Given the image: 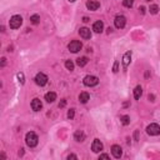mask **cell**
Listing matches in <instances>:
<instances>
[{
	"mask_svg": "<svg viewBox=\"0 0 160 160\" xmlns=\"http://www.w3.org/2000/svg\"><path fill=\"white\" fill-rule=\"evenodd\" d=\"M65 68L68 69V70H74V63L71 61V60H66L65 61Z\"/></svg>",
	"mask_w": 160,
	"mask_h": 160,
	"instance_id": "cell-23",
	"label": "cell"
},
{
	"mask_svg": "<svg viewBox=\"0 0 160 160\" xmlns=\"http://www.w3.org/2000/svg\"><path fill=\"white\" fill-rule=\"evenodd\" d=\"M65 104H66V100H63L61 103L59 104V108H63V106H65Z\"/></svg>",
	"mask_w": 160,
	"mask_h": 160,
	"instance_id": "cell-30",
	"label": "cell"
},
{
	"mask_svg": "<svg viewBox=\"0 0 160 160\" xmlns=\"http://www.w3.org/2000/svg\"><path fill=\"white\" fill-rule=\"evenodd\" d=\"M79 35L81 36L83 39H90L92 38V31H90V29H88V28H81L79 30Z\"/></svg>",
	"mask_w": 160,
	"mask_h": 160,
	"instance_id": "cell-10",
	"label": "cell"
},
{
	"mask_svg": "<svg viewBox=\"0 0 160 160\" xmlns=\"http://www.w3.org/2000/svg\"><path fill=\"white\" fill-rule=\"evenodd\" d=\"M76 64L79 66H85L88 64V58L86 56H81V58H79V59L76 60Z\"/></svg>",
	"mask_w": 160,
	"mask_h": 160,
	"instance_id": "cell-19",
	"label": "cell"
},
{
	"mask_svg": "<svg viewBox=\"0 0 160 160\" xmlns=\"http://www.w3.org/2000/svg\"><path fill=\"white\" fill-rule=\"evenodd\" d=\"M68 159H69V160H70V159H78V156H76V155H74V154H70V155L68 156Z\"/></svg>",
	"mask_w": 160,
	"mask_h": 160,
	"instance_id": "cell-29",
	"label": "cell"
},
{
	"mask_svg": "<svg viewBox=\"0 0 160 160\" xmlns=\"http://www.w3.org/2000/svg\"><path fill=\"white\" fill-rule=\"evenodd\" d=\"M81 48H83V44L78 40H73L69 43V45H68V49L71 53H78L79 50H81Z\"/></svg>",
	"mask_w": 160,
	"mask_h": 160,
	"instance_id": "cell-5",
	"label": "cell"
},
{
	"mask_svg": "<svg viewBox=\"0 0 160 160\" xmlns=\"http://www.w3.org/2000/svg\"><path fill=\"white\" fill-rule=\"evenodd\" d=\"M123 4H124V6H126V8H131L133 4H134V0H124Z\"/></svg>",
	"mask_w": 160,
	"mask_h": 160,
	"instance_id": "cell-24",
	"label": "cell"
},
{
	"mask_svg": "<svg viewBox=\"0 0 160 160\" xmlns=\"http://www.w3.org/2000/svg\"><path fill=\"white\" fill-rule=\"evenodd\" d=\"M114 24H115V28L123 29L125 26V24H126V18L123 17V15H118V17H115Z\"/></svg>",
	"mask_w": 160,
	"mask_h": 160,
	"instance_id": "cell-7",
	"label": "cell"
},
{
	"mask_svg": "<svg viewBox=\"0 0 160 160\" xmlns=\"http://www.w3.org/2000/svg\"><path fill=\"white\" fill-rule=\"evenodd\" d=\"M23 24V18L20 17V15H14V17L10 18V21H9V25L12 29H18Z\"/></svg>",
	"mask_w": 160,
	"mask_h": 160,
	"instance_id": "cell-2",
	"label": "cell"
},
{
	"mask_svg": "<svg viewBox=\"0 0 160 160\" xmlns=\"http://www.w3.org/2000/svg\"><path fill=\"white\" fill-rule=\"evenodd\" d=\"M146 1H150V0H146Z\"/></svg>",
	"mask_w": 160,
	"mask_h": 160,
	"instance_id": "cell-35",
	"label": "cell"
},
{
	"mask_svg": "<svg viewBox=\"0 0 160 160\" xmlns=\"http://www.w3.org/2000/svg\"><path fill=\"white\" fill-rule=\"evenodd\" d=\"M38 140H39V139H38V135H36L35 133H33V131L28 133V134H26V136H25L26 145L30 146V148H34V146L38 145Z\"/></svg>",
	"mask_w": 160,
	"mask_h": 160,
	"instance_id": "cell-1",
	"label": "cell"
},
{
	"mask_svg": "<svg viewBox=\"0 0 160 160\" xmlns=\"http://www.w3.org/2000/svg\"><path fill=\"white\" fill-rule=\"evenodd\" d=\"M41 108H43V103L40 101V99H38V98L33 99V101H31V109L34 111H39Z\"/></svg>",
	"mask_w": 160,
	"mask_h": 160,
	"instance_id": "cell-11",
	"label": "cell"
},
{
	"mask_svg": "<svg viewBox=\"0 0 160 160\" xmlns=\"http://www.w3.org/2000/svg\"><path fill=\"white\" fill-rule=\"evenodd\" d=\"M111 154H113V156L116 158V159L121 158V155H123V149L120 148V145H113V146H111Z\"/></svg>",
	"mask_w": 160,
	"mask_h": 160,
	"instance_id": "cell-9",
	"label": "cell"
},
{
	"mask_svg": "<svg viewBox=\"0 0 160 160\" xmlns=\"http://www.w3.org/2000/svg\"><path fill=\"white\" fill-rule=\"evenodd\" d=\"M146 133L151 136H156V135L160 134V126L158 124H155V123H154V124H150L146 128Z\"/></svg>",
	"mask_w": 160,
	"mask_h": 160,
	"instance_id": "cell-4",
	"label": "cell"
},
{
	"mask_svg": "<svg viewBox=\"0 0 160 160\" xmlns=\"http://www.w3.org/2000/svg\"><path fill=\"white\" fill-rule=\"evenodd\" d=\"M86 8L89 10H92V12H94V10H98L100 8V3L94 1V0H89V1L86 3Z\"/></svg>",
	"mask_w": 160,
	"mask_h": 160,
	"instance_id": "cell-12",
	"label": "cell"
},
{
	"mask_svg": "<svg viewBox=\"0 0 160 160\" xmlns=\"http://www.w3.org/2000/svg\"><path fill=\"white\" fill-rule=\"evenodd\" d=\"M130 59H131V51H128L124 54V56H123V65H124L125 68L129 65L130 63Z\"/></svg>",
	"mask_w": 160,
	"mask_h": 160,
	"instance_id": "cell-14",
	"label": "cell"
},
{
	"mask_svg": "<svg viewBox=\"0 0 160 160\" xmlns=\"http://www.w3.org/2000/svg\"><path fill=\"white\" fill-rule=\"evenodd\" d=\"M149 10H150V14H158V12H159V6H158L156 4H153V5H150Z\"/></svg>",
	"mask_w": 160,
	"mask_h": 160,
	"instance_id": "cell-21",
	"label": "cell"
},
{
	"mask_svg": "<svg viewBox=\"0 0 160 160\" xmlns=\"http://www.w3.org/2000/svg\"><path fill=\"white\" fill-rule=\"evenodd\" d=\"M89 100H90V95H89L88 93L84 92V93H81V94L79 95V101H80L81 104H86Z\"/></svg>",
	"mask_w": 160,
	"mask_h": 160,
	"instance_id": "cell-15",
	"label": "cell"
},
{
	"mask_svg": "<svg viewBox=\"0 0 160 160\" xmlns=\"http://www.w3.org/2000/svg\"><path fill=\"white\" fill-rule=\"evenodd\" d=\"M74 115H75V111H74V109H70V110L68 111V118L69 119H73Z\"/></svg>",
	"mask_w": 160,
	"mask_h": 160,
	"instance_id": "cell-25",
	"label": "cell"
},
{
	"mask_svg": "<svg viewBox=\"0 0 160 160\" xmlns=\"http://www.w3.org/2000/svg\"><path fill=\"white\" fill-rule=\"evenodd\" d=\"M141 95H143V88L140 86V85H138V86L134 89V98L136 100H139L141 98Z\"/></svg>",
	"mask_w": 160,
	"mask_h": 160,
	"instance_id": "cell-17",
	"label": "cell"
},
{
	"mask_svg": "<svg viewBox=\"0 0 160 160\" xmlns=\"http://www.w3.org/2000/svg\"><path fill=\"white\" fill-rule=\"evenodd\" d=\"M69 1H70V3H74V1H75V0H69Z\"/></svg>",
	"mask_w": 160,
	"mask_h": 160,
	"instance_id": "cell-34",
	"label": "cell"
},
{
	"mask_svg": "<svg viewBox=\"0 0 160 160\" xmlns=\"http://www.w3.org/2000/svg\"><path fill=\"white\" fill-rule=\"evenodd\" d=\"M48 76L45 75V74H43V73H38L36 74V76H35V83L40 85V86H44V85H46L48 83Z\"/></svg>",
	"mask_w": 160,
	"mask_h": 160,
	"instance_id": "cell-6",
	"label": "cell"
},
{
	"mask_svg": "<svg viewBox=\"0 0 160 160\" xmlns=\"http://www.w3.org/2000/svg\"><path fill=\"white\" fill-rule=\"evenodd\" d=\"M45 100L48 101V103H53V101L56 100V94L54 92H49L45 94Z\"/></svg>",
	"mask_w": 160,
	"mask_h": 160,
	"instance_id": "cell-16",
	"label": "cell"
},
{
	"mask_svg": "<svg viewBox=\"0 0 160 160\" xmlns=\"http://www.w3.org/2000/svg\"><path fill=\"white\" fill-rule=\"evenodd\" d=\"M30 21H31V24H34V25H38L40 23V17L38 14H34V15H31L30 17Z\"/></svg>",
	"mask_w": 160,
	"mask_h": 160,
	"instance_id": "cell-20",
	"label": "cell"
},
{
	"mask_svg": "<svg viewBox=\"0 0 160 160\" xmlns=\"http://www.w3.org/2000/svg\"><path fill=\"white\" fill-rule=\"evenodd\" d=\"M83 21H84V23H88V21H89V18L84 17V18H83Z\"/></svg>",
	"mask_w": 160,
	"mask_h": 160,
	"instance_id": "cell-33",
	"label": "cell"
},
{
	"mask_svg": "<svg viewBox=\"0 0 160 160\" xmlns=\"http://www.w3.org/2000/svg\"><path fill=\"white\" fill-rule=\"evenodd\" d=\"M18 79H19V81H20L21 84H24V74H23V73H19V74H18Z\"/></svg>",
	"mask_w": 160,
	"mask_h": 160,
	"instance_id": "cell-26",
	"label": "cell"
},
{
	"mask_svg": "<svg viewBox=\"0 0 160 160\" xmlns=\"http://www.w3.org/2000/svg\"><path fill=\"white\" fill-rule=\"evenodd\" d=\"M84 85H86V86H95V85L99 84V79L94 75H86L83 80Z\"/></svg>",
	"mask_w": 160,
	"mask_h": 160,
	"instance_id": "cell-3",
	"label": "cell"
},
{
	"mask_svg": "<svg viewBox=\"0 0 160 160\" xmlns=\"http://www.w3.org/2000/svg\"><path fill=\"white\" fill-rule=\"evenodd\" d=\"M100 159H109L110 156L108 155V154H100V156H99Z\"/></svg>",
	"mask_w": 160,
	"mask_h": 160,
	"instance_id": "cell-28",
	"label": "cell"
},
{
	"mask_svg": "<svg viewBox=\"0 0 160 160\" xmlns=\"http://www.w3.org/2000/svg\"><path fill=\"white\" fill-rule=\"evenodd\" d=\"M5 60H6V59H5V58H3V59H1V66H4V65H5V63H6Z\"/></svg>",
	"mask_w": 160,
	"mask_h": 160,
	"instance_id": "cell-32",
	"label": "cell"
},
{
	"mask_svg": "<svg viewBox=\"0 0 160 160\" xmlns=\"http://www.w3.org/2000/svg\"><path fill=\"white\" fill-rule=\"evenodd\" d=\"M139 10H140V13H141V14H145V8H144V6H140Z\"/></svg>",
	"mask_w": 160,
	"mask_h": 160,
	"instance_id": "cell-31",
	"label": "cell"
},
{
	"mask_svg": "<svg viewBox=\"0 0 160 160\" xmlns=\"http://www.w3.org/2000/svg\"><path fill=\"white\" fill-rule=\"evenodd\" d=\"M118 66H119V63H118V61H115V64H114V68H113V71H114V73L118 71Z\"/></svg>",
	"mask_w": 160,
	"mask_h": 160,
	"instance_id": "cell-27",
	"label": "cell"
},
{
	"mask_svg": "<svg viewBox=\"0 0 160 160\" xmlns=\"http://www.w3.org/2000/svg\"><path fill=\"white\" fill-rule=\"evenodd\" d=\"M74 138H75V140H76V141H84V139H85V134H84L81 130H78L75 134H74Z\"/></svg>",
	"mask_w": 160,
	"mask_h": 160,
	"instance_id": "cell-18",
	"label": "cell"
},
{
	"mask_svg": "<svg viewBox=\"0 0 160 160\" xmlns=\"http://www.w3.org/2000/svg\"><path fill=\"white\" fill-rule=\"evenodd\" d=\"M93 30L95 31V33H101V31L104 30V24H103V21L99 20V21H95L94 25H93Z\"/></svg>",
	"mask_w": 160,
	"mask_h": 160,
	"instance_id": "cell-13",
	"label": "cell"
},
{
	"mask_svg": "<svg viewBox=\"0 0 160 160\" xmlns=\"http://www.w3.org/2000/svg\"><path fill=\"white\" fill-rule=\"evenodd\" d=\"M92 150L94 153H100L101 150H103V143H101L99 139H95L92 144Z\"/></svg>",
	"mask_w": 160,
	"mask_h": 160,
	"instance_id": "cell-8",
	"label": "cell"
},
{
	"mask_svg": "<svg viewBox=\"0 0 160 160\" xmlns=\"http://www.w3.org/2000/svg\"><path fill=\"white\" fill-rule=\"evenodd\" d=\"M120 120H121V124L123 125H128L130 123V118L128 115H123L121 118H120Z\"/></svg>",
	"mask_w": 160,
	"mask_h": 160,
	"instance_id": "cell-22",
	"label": "cell"
}]
</instances>
